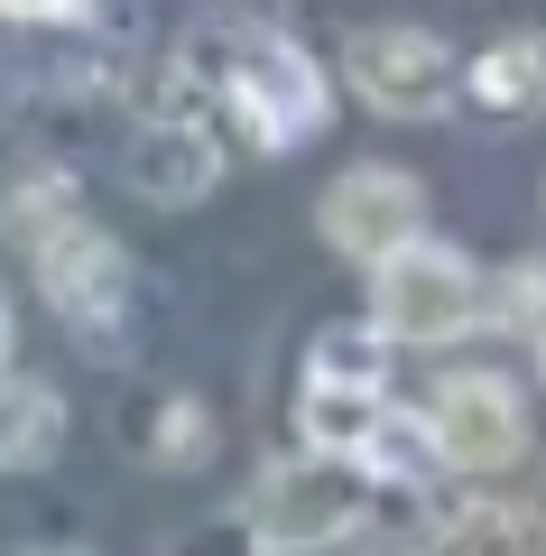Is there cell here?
I'll return each instance as SVG.
<instances>
[{
  "instance_id": "6da1fadb",
  "label": "cell",
  "mask_w": 546,
  "mask_h": 556,
  "mask_svg": "<svg viewBox=\"0 0 546 556\" xmlns=\"http://www.w3.org/2000/svg\"><path fill=\"white\" fill-rule=\"evenodd\" d=\"M186 65H195V75L214 84L241 121H251L259 149H296V139H315V130H325V112H333L325 65H315L296 38L259 28V20H214V28H195Z\"/></svg>"
},
{
  "instance_id": "7a4b0ae2",
  "label": "cell",
  "mask_w": 546,
  "mask_h": 556,
  "mask_svg": "<svg viewBox=\"0 0 546 556\" xmlns=\"http://www.w3.org/2000/svg\"><path fill=\"white\" fill-rule=\"evenodd\" d=\"M361 529V464L352 455H288L251 482V510H241V538H259L269 556H315L343 547Z\"/></svg>"
},
{
  "instance_id": "3957f363",
  "label": "cell",
  "mask_w": 546,
  "mask_h": 556,
  "mask_svg": "<svg viewBox=\"0 0 546 556\" xmlns=\"http://www.w3.org/2000/svg\"><path fill=\"white\" fill-rule=\"evenodd\" d=\"M482 298H491V278L435 232L371 260V316L390 325V343H454L464 325H482Z\"/></svg>"
},
{
  "instance_id": "277c9868",
  "label": "cell",
  "mask_w": 546,
  "mask_h": 556,
  "mask_svg": "<svg viewBox=\"0 0 546 556\" xmlns=\"http://www.w3.org/2000/svg\"><path fill=\"white\" fill-rule=\"evenodd\" d=\"M343 75H352V93L371 102V112H390V121H445L464 102V56L435 28H408V20L361 28L343 47Z\"/></svg>"
},
{
  "instance_id": "5b68a950",
  "label": "cell",
  "mask_w": 546,
  "mask_h": 556,
  "mask_svg": "<svg viewBox=\"0 0 546 556\" xmlns=\"http://www.w3.org/2000/svg\"><path fill=\"white\" fill-rule=\"evenodd\" d=\"M427 427L445 445V473H500L528 455V399L509 371H445L427 399Z\"/></svg>"
},
{
  "instance_id": "8992f818",
  "label": "cell",
  "mask_w": 546,
  "mask_h": 556,
  "mask_svg": "<svg viewBox=\"0 0 546 556\" xmlns=\"http://www.w3.org/2000/svg\"><path fill=\"white\" fill-rule=\"evenodd\" d=\"M315 232H325L343 260H361V269H371V260H390L398 241L427 232V186H417L408 167H390V159H361V167H343V177L325 186Z\"/></svg>"
},
{
  "instance_id": "52a82bcc",
  "label": "cell",
  "mask_w": 546,
  "mask_h": 556,
  "mask_svg": "<svg viewBox=\"0 0 546 556\" xmlns=\"http://www.w3.org/2000/svg\"><path fill=\"white\" fill-rule=\"evenodd\" d=\"M28 260H38L47 306H56L75 334H102V325H120V306H130V251H120L112 232H93L84 214H65Z\"/></svg>"
},
{
  "instance_id": "ba28073f",
  "label": "cell",
  "mask_w": 546,
  "mask_h": 556,
  "mask_svg": "<svg viewBox=\"0 0 546 556\" xmlns=\"http://www.w3.org/2000/svg\"><path fill=\"white\" fill-rule=\"evenodd\" d=\"M120 177H130L139 204L186 214V204H204V195L223 186V149L195 130V121H139L130 149H120Z\"/></svg>"
},
{
  "instance_id": "9c48e42d",
  "label": "cell",
  "mask_w": 546,
  "mask_h": 556,
  "mask_svg": "<svg viewBox=\"0 0 546 556\" xmlns=\"http://www.w3.org/2000/svg\"><path fill=\"white\" fill-rule=\"evenodd\" d=\"M464 102L491 112V121L546 112V38H491L482 56L464 65Z\"/></svg>"
},
{
  "instance_id": "30bf717a",
  "label": "cell",
  "mask_w": 546,
  "mask_h": 556,
  "mask_svg": "<svg viewBox=\"0 0 546 556\" xmlns=\"http://www.w3.org/2000/svg\"><path fill=\"white\" fill-rule=\"evenodd\" d=\"M65 455V399L28 371H0V473H47Z\"/></svg>"
},
{
  "instance_id": "8fae6325",
  "label": "cell",
  "mask_w": 546,
  "mask_h": 556,
  "mask_svg": "<svg viewBox=\"0 0 546 556\" xmlns=\"http://www.w3.org/2000/svg\"><path fill=\"white\" fill-rule=\"evenodd\" d=\"M417 556H546V538L519 501H464L417 538Z\"/></svg>"
},
{
  "instance_id": "7c38bea8",
  "label": "cell",
  "mask_w": 546,
  "mask_h": 556,
  "mask_svg": "<svg viewBox=\"0 0 546 556\" xmlns=\"http://www.w3.org/2000/svg\"><path fill=\"white\" fill-rule=\"evenodd\" d=\"M380 408H390V390H352V380H306V390H296V437H306L315 455H352V464H361V445H371Z\"/></svg>"
},
{
  "instance_id": "4fadbf2b",
  "label": "cell",
  "mask_w": 546,
  "mask_h": 556,
  "mask_svg": "<svg viewBox=\"0 0 546 556\" xmlns=\"http://www.w3.org/2000/svg\"><path fill=\"white\" fill-rule=\"evenodd\" d=\"M306 380H352V390H390V325H380V316L315 325V343H306Z\"/></svg>"
},
{
  "instance_id": "5bb4252c",
  "label": "cell",
  "mask_w": 546,
  "mask_h": 556,
  "mask_svg": "<svg viewBox=\"0 0 546 556\" xmlns=\"http://www.w3.org/2000/svg\"><path fill=\"white\" fill-rule=\"evenodd\" d=\"M361 473H380V482H435L445 473V445H435V427L427 417H408V408H380V427H371V445H361Z\"/></svg>"
},
{
  "instance_id": "9a60e30c",
  "label": "cell",
  "mask_w": 546,
  "mask_h": 556,
  "mask_svg": "<svg viewBox=\"0 0 546 556\" xmlns=\"http://www.w3.org/2000/svg\"><path fill=\"white\" fill-rule=\"evenodd\" d=\"M482 316H491V325H509V334H528V343H537V334H546V260H509V269L491 278Z\"/></svg>"
},
{
  "instance_id": "2e32d148",
  "label": "cell",
  "mask_w": 546,
  "mask_h": 556,
  "mask_svg": "<svg viewBox=\"0 0 546 556\" xmlns=\"http://www.w3.org/2000/svg\"><path fill=\"white\" fill-rule=\"evenodd\" d=\"M56 223H65V186H56V177H20V186H0V232H10V241H28V251H38Z\"/></svg>"
},
{
  "instance_id": "e0dca14e",
  "label": "cell",
  "mask_w": 546,
  "mask_h": 556,
  "mask_svg": "<svg viewBox=\"0 0 546 556\" xmlns=\"http://www.w3.org/2000/svg\"><path fill=\"white\" fill-rule=\"evenodd\" d=\"M149 427H157V437H149L157 464H204V455H214V417H204L195 399H167V408H149Z\"/></svg>"
},
{
  "instance_id": "ac0fdd59",
  "label": "cell",
  "mask_w": 546,
  "mask_h": 556,
  "mask_svg": "<svg viewBox=\"0 0 546 556\" xmlns=\"http://www.w3.org/2000/svg\"><path fill=\"white\" fill-rule=\"evenodd\" d=\"M186 556H269V547H259V538H251V547H241V529H223V538H195V547H186Z\"/></svg>"
},
{
  "instance_id": "d6986e66",
  "label": "cell",
  "mask_w": 546,
  "mask_h": 556,
  "mask_svg": "<svg viewBox=\"0 0 546 556\" xmlns=\"http://www.w3.org/2000/svg\"><path fill=\"white\" fill-rule=\"evenodd\" d=\"M0 362H10V298H0Z\"/></svg>"
},
{
  "instance_id": "ffe728a7",
  "label": "cell",
  "mask_w": 546,
  "mask_h": 556,
  "mask_svg": "<svg viewBox=\"0 0 546 556\" xmlns=\"http://www.w3.org/2000/svg\"><path fill=\"white\" fill-rule=\"evenodd\" d=\"M537 380H546V334H537Z\"/></svg>"
},
{
  "instance_id": "44dd1931",
  "label": "cell",
  "mask_w": 546,
  "mask_h": 556,
  "mask_svg": "<svg viewBox=\"0 0 546 556\" xmlns=\"http://www.w3.org/2000/svg\"><path fill=\"white\" fill-rule=\"evenodd\" d=\"M56 556H75V547H56Z\"/></svg>"
}]
</instances>
